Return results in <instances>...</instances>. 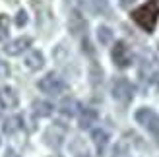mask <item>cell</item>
I'll use <instances>...</instances> for the list:
<instances>
[{
  "mask_svg": "<svg viewBox=\"0 0 159 157\" xmlns=\"http://www.w3.org/2000/svg\"><path fill=\"white\" fill-rule=\"evenodd\" d=\"M2 37H4V35H2V33H0V39H2Z\"/></svg>",
  "mask_w": 159,
  "mask_h": 157,
  "instance_id": "cell-27",
  "label": "cell"
},
{
  "mask_svg": "<svg viewBox=\"0 0 159 157\" xmlns=\"http://www.w3.org/2000/svg\"><path fill=\"white\" fill-rule=\"evenodd\" d=\"M113 62L118 66V68H128L132 64V52L128 49V45L122 43V41H118L115 47H113Z\"/></svg>",
  "mask_w": 159,
  "mask_h": 157,
  "instance_id": "cell-4",
  "label": "cell"
},
{
  "mask_svg": "<svg viewBox=\"0 0 159 157\" xmlns=\"http://www.w3.org/2000/svg\"><path fill=\"white\" fill-rule=\"evenodd\" d=\"M89 4L95 12H109V6H107V0H89Z\"/></svg>",
  "mask_w": 159,
  "mask_h": 157,
  "instance_id": "cell-17",
  "label": "cell"
},
{
  "mask_svg": "<svg viewBox=\"0 0 159 157\" xmlns=\"http://www.w3.org/2000/svg\"><path fill=\"white\" fill-rule=\"evenodd\" d=\"M18 93L12 87H0V107L2 109H14L18 107Z\"/></svg>",
  "mask_w": 159,
  "mask_h": 157,
  "instance_id": "cell-6",
  "label": "cell"
},
{
  "mask_svg": "<svg viewBox=\"0 0 159 157\" xmlns=\"http://www.w3.org/2000/svg\"><path fill=\"white\" fill-rule=\"evenodd\" d=\"M4 157H20V155H18V153H16V151H14V150H8V151H6V155H4Z\"/></svg>",
  "mask_w": 159,
  "mask_h": 157,
  "instance_id": "cell-23",
  "label": "cell"
},
{
  "mask_svg": "<svg viewBox=\"0 0 159 157\" xmlns=\"http://www.w3.org/2000/svg\"><path fill=\"white\" fill-rule=\"evenodd\" d=\"M21 116H10V119H6L4 120V124H2V130H4V134H8V136H12V134H16L18 130H21Z\"/></svg>",
  "mask_w": 159,
  "mask_h": 157,
  "instance_id": "cell-12",
  "label": "cell"
},
{
  "mask_svg": "<svg viewBox=\"0 0 159 157\" xmlns=\"http://www.w3.org/2000/svg\"><path fill=\"white\" fill-rule=\"evenodd\" d=\"M23 64H25V68L29 70H41L43 64H45V56H43V52L41 51H29L25 54V60H23Z\"/></svg>",
  "mask_w": 159,
  "mask_h": 157,
  "instance_id": "cell-7",
  "label": "cell"
},
{
  "mask_svg": "<svg viewBox=\"0 0 159 157\" xmlns=\"http://www.w3.org/2000/svg\"><path fill=\"white\" fill-rule=\"evenodd\" d=\"M153 111L152 109H148V107H144V109H138L136 111V120H138V124H142V126H148L149 124V120L153 119Z\"/></svg>",
  "mask_w": 159,
  "mask_h": 157,
  "instance_id": "cell-14",
  "label": "cell"
},
{
  "mask_svg": "<svg viewBox=\"0 0 159 157\" xmlns=\"http://www.w3.org/2000/svg\"><path fill=\"white\" fill-rule=\"evenodd\" d=\"M8 29H10V20H8L6 14H0V33L6 35Z\"/></svg>",
  "mask_w": 159,
  "mask_h": 157,
  "instance_id": "cell-18",
  "label": "cell"
},
{
  "mask_svg": "<svg viewBox=\"0 0 159 157\" xmlns=\"http://www.w3.org/2000/svg\"><path fill=\"white\" fill-rule=\"evenodd\" d=\"M95 120H97V113H95L93 109L85 107V109L80 111V128H89Z\"/></svg>",
  "mask_w": 159,
  "mask_h": 157,
  "instance_id": "cell-11",
  "label": "cell"
},
{
  "mask_svg": "<svg viewBox=\"0 0 159 157\" xmlns=\"http://www.w3.org/2000/svg\"><path fill=\"white\" fill-rule=\"evenodd\" d=\"M52 157H60V155H52Z\"/></svg>",
  "mask_w": 159,
  "mask_h": 157,
  "instance_id": "cell-28",
  "label": "cell"
},
{
  "mask_svg": "<svg viewBox=\"0 0 159 157\" xmlns=\"http://www.w3.org/2000/svg\"><path fill=\"white\" fill-rule=\"evenodd\" d=\"M149 132H152V134L159 140V116L157 114H153V119L152 120H149V124H148V126H146Z\"/></svg>",
  "mask_w": 159,
  "mask_h": 157,
  "instance_id": "cell-16",
  "label": "cell"
},
{
  "mask_svg": "<svg viewBox=\"0 0 159 157\" xmlns=\"http://www.w3.org/2000/svg\"><path fill=\"white\" fill-rule=\"evenodd\" d=\"M97 39H99L101 45H111L113 43V31H111L109 27H105V25H101L97 29Z\"/></svg>",
  "mask_w": 159,
  "mask_h": 157,
  "instance_id": "cell-15",
  "label": "cell"
},
{
  "mask_svg": "<svg viewBox=\"0 0 159 157\" xmlns=\"http://www.w3.org/2000/svg\"><path fill=\"white\" fill-rule=\"evenodd\" d=\"M37 87L43 93H47V95H60V93L66 89V83L62 82L58 76L47 74L45 78H41V80L37 82Z\"/></svg>",
  "mask_w": 159,
  "mask_h": 157,
  "instance_id": "cell-3",
  "label": "cell"
},
{
  "mask_svg": "<svg viewBox=\"0 0 159 157\" xmlns=\"http://www.w3.org/2000/svg\"><path fill=\"white\" fill-rule=\"evenodd\" d=\"M153 83H155L157 87H159V74H155V78H153Z\"/></svg>",
  "mask_w": 159,
  "mask_h": 157,
  "instance_id": "cell-25",
  "label": "cell"
},
{
  "mask_svg": "<svg viewBox=\"0 0 159 157\" xmlns=\"http://www.w3.org/2000/svg\"><path fill=\"white\" fill-rule=\"evenodd\" d=\"M8 74H10V68H8L6 62L0 60V80H2V78H8Z\"/></svg>",
  "mask_w": 159,
  "mask_h": 157,
  "instance_id": "cell-21",
  "label": "cell"
},
{
  "mask_svg": "<svg viewBox=\"0 0 159 157\" xmlns=\"http://www.w3.org/2000/svg\"><path fill=\"white\" fill-rule=\"evenodd\" d=\"M76 157H91V155H89V153H78Z\"/></svg>",
  "mask_w": 159,
  "mask_h": 157,
  "instance_id": "cell-26",
  "label": "cell"
},
{
  "mask_svg": "<svg viewBox=\"0 0 159 157\" xmlns=\"http://www.w3.org/2000/svg\"><path fill=\"white\" fill-rule=\"evenodd\" d=\"M78 109H80L78 101H76V99H72V97L62 99V101H60V105H58V111L64 114V116H74V114H78V113H80Z\"/></svg>",
  "mask_w": 159,
  "mask_h": 157,
  "instance_id": "cell-9",
  "label": "cell"
},
{
  "mask_svg": "<svg viewBox=\"0 0 159 157\" xmlns=\"http://www.w3.org/2000/svg\"><path fill=\"white\" fill-rule=\"evenodd\" d=\"M25 23H27V14L23 12V10H20L18 14H16V25H18V27H23Z\"/></svg>",
  "mask_w": 159,
  "mask_h": 157,
  "instance_id": "cell-19",
  "label": "cell"
},
{
  "mask_svg": "<svg viewBox=\"0 0 159 157\" xmlns=\"http://www.w3.org/2000/svg\"><path fill=\"white\" fill-rule=\"evenodd\" d=\"M33 113L37 116H51L52 114V105L49 103V101L37 99V101H33Z\"/></svg>",
  "mask_w": 159,
  "mask_h": 157,
  "instance_id": "cell-13",
  "label": "cell"
},
{
  "mask_svg": "<svg viewBox=\"0 0 159 157\" xmlns=\"http://www.w3.org/2000/svg\"><path fill=\"white\" fill-rule=\"evenodd\" d=\"M68 27H70V31H72L74 35H82L85 31V27H87V21L78 12H74L72 16H70V20H68Z\"/></svg>",
  "mask_w": 159,
  "mask_h": 157,
  "instance_id": "cell-8",
  "label": "cell"
},
{
  "mask_svg": "<svg viewBox=\"0 0 159 157\" xmlns=\"http://www.w3.org/2000/svg\"><path fill=\"white\" fill-rule=\"evenodd\" d=\"M84 51H85V52H89V54H93V49H91V43L87 41V39H84Z\"/></svg>",
  "mask_w": 159,
  "mask_h": 157,
  "instance_id": "cell-22",
  "label": "cell"
},
{
  "mask_svg": "<svg viewBox=\"0 0 159 157\" xmlns=\"http://www.w3.org/2000/svg\"><path fill=\"white\" fill-rule=\"evenodd\" d=\"M29 47H31V39L29 37H18V39H14V41H10L4 47V52L10 54V56H18V54H21L23 51H27Z\"/></svg>",
  "mask_w": 159,
  "mask_h": 157,
  "instance_id": "cell-5",
  "label": "cell"
},
{
  "mask_svg": "<svg viewBox=\"0 0 159 157\" xmlns=\"http://www.w3.org/2000/svg\"><path fill=\"white\" fill-rule=\"evenodd\" d=\"M124 153H126L124 144H118V146L115 147V151H113V157H124Z\"/></svg>",
  "mask_w": 159,
  "mask_h": 157,
  "instance_id": "cell-20",
  "label": "cell"
},
{
  "mask_svg": "<svg viewBox=\"0 0 159 157\" xmlns=\"http://www.w3.org/2000/svg\"><path fill=\"white\" fill-rule=\"evenodd\" d=\"M132 2H134V0H120V6H122V8H128Z\"/></svg>",
  "mask_w": 159,
  "mask_h": 157,
  "instance_id": "cell-24",
  "label": "cell"
},
{
  "mask_svg": "<svg viewBox=\"0 0 159 157\" xmlns=\"http://www.w3.org/2000/svg\"><path fill=\"white\" fill-rule=\"evenodd\" d=\"M91 140H93L95 147H97V151L101 153L103 150H105L107 142H109V134H107V130H103V128H95V130L91 132Z\"/></svg>",
  "mask_w": 159,
  "mask_h": 157,
  "instance_id": "cell-10",
  "label": "cell"
},
{
  "mask_svg": "<svg viewBox=\"0 0 159 157\" xmlns=\"http://www.w3.org/2000/svg\"><path fill=\"white\" fill-rule=\"evenodd\" d=\"M157 18H159V0H148L146 4H142L132 12V20L148 33H152L155 29Z\"/></svg>",
  "mask_w": 159,
  "mask_h": 157,
  "instance_id": "cell-1",
  "label": "cell"
},
{
  "mask_svg": "<svg viewBox=\"0 0 159 157\" xmlns=\"http://www.w3.org/2000/svg\"><path fill=\"white\" fill-rule=\"evenodd\" d=\"M111 93H113V97L116 101H120V103H130L132 97H134V87L126 78H116L113 82Z\"/></svg>",
  "mask_w": 159,
  "mask_h": 157,
  "instance_id": "cell-2",
  "label": "cell"
}]
</instances>
